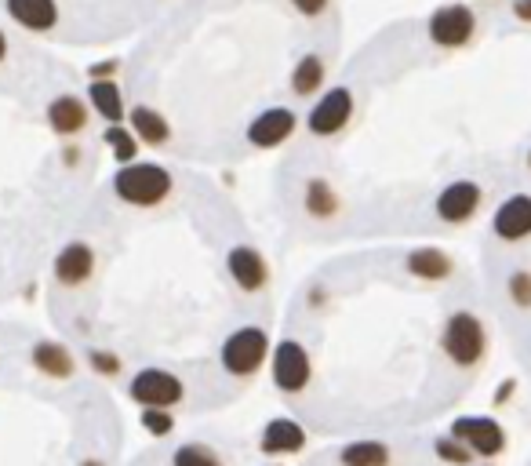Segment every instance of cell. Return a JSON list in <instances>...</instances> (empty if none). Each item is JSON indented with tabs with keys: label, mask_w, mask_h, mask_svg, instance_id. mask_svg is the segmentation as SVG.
Segmentation results:
<instances>
[{
	"label": "cell",
	"mask_w": 531,
	"mask_h": 466,
	"mask_svg": "<svg viewBox=\"0 0 531 466\" xmlns=\"http://www.w3.org/2000/svg\"><path fill=\"white\" fill-rule=\"evenodd\" d=\"M102 142L110 146L113 161H117V164H131V161H139L142 142L135 139V132H131L128 124H106V132H102Z\"/></svg>",
	"instance_id": "obj_24"
},
{
	"label": "cell",
	"mask_w": 531,
	"mask_h": 466,
	"mask_svg": "<svg viewBox=\"0 0 531 466\" xmlns=\"http://www.w3.org/2000/svg\"><path fill=\"white\" fill-rule=\"evenodd\" d=\"M270 466H277V463H270Z\"/></svg>",
	"instance_id": "obj_39"
},
{
	"label": "cell",
	"mask_w": 531,
	"mask_h": 466,
	"mask_svg": "<svg viewBox=\"0 0 531 466\" xmlns=\"http://www.w3.org/2000/svg\"><path fill=\"white\" fill-rule=\"evenodd\" d=\"M524 164H528V168H531V150H528V157H524Z\"/></svg>",
	"instance_id": "obj_37"
},
{
	"label": "cell",
	"mask_w": 531,
	"mask_h": 466,
	"mask_svg": "<svg viewBox=\"0 0 531 466\" xmlns=\"http://www.w3.org/2000/svg\"><path fill=\"white\" fill-rule=\"evenodd\" d=\"M128 128L135 132V139L142 146H153V150H161L171 142V124L161 110H153V106H131L128 110Z\"/></svg>",
	"instance_id": "obj_20"
},
{
	"label": "cell",
	"mask_w": 531,
	"mask_h": 466,
	"mask_svg": "<svg viewBox=\"0 0 531 466\" xmlns=\"http://www.w3.org/2000/svg\"><path fill=\"white\" fill-rule=\"evenodd\" d=\"M426 37L444 51H459L477 37V15L470 4H441L426 22Z\"/></svg>",
	"instance_id": "obj_7"
},
{
	"label": "cell",
	"mask_w": 531,
	"mask_h": 466,
	"mask_svg": "<svg viewBox=\"0 0 531 466\" xmlns=\"http://www.w3.org/2000/svg\"><path fill=\"white\" fill-rule=\"evenodd\" d=\"M226 274L237 284V292L244 295H259L270 284V263L255 244H233L226 252Z\"/></svg>",
	"instance_id": "obj_11"
},
{
	"label": "cell",
	"mask_w": 531,
	"mask_h": 466,
	"mask_svg": "<svg viewBox=\"0 0 531 466\" xmlns=\"http://www.w3.org/2000/svg\"><path fill=\"white\" fill-rule=\"evenodd\" d=\"M88 368L99 379H117V375L124 372V361L113 350H102V346H95V350H88Z\"/></svg>",
	"instance_id": "obj_28"
},
{
	"label": "cell",
	"mask_w": 531,
	"mask_h": 466,
	"mask_svg": "<svg viewBox=\"0 0 531 466\" xmlns=\"http://www.w3.org/2000/svg\"><path fill=\"white\" fill-rule=\"evenodd\" d=\"M295 128H299V113L291 110V106H270V110L251 117L248 128H244V139L255 150H277V146H284L295 135Z\"/></svg>",
	"instance_id": "obj_10"
},
{
	"label": "cell",
	"mask_w": 531,
	"mask_h": 466,
	"mask_svg": "<svg viewBox=\"0 0 531 466\" xmlns=\"http://www.w3.org/2000/svg\"><path fill=\"white\" fill-rule=\"evenodd\" d=\"M95 266H99V255L88 241H70L62 244L55 263H51V274L62 288H84V284L95 277Z\"/></svg>",
	"instance_id": "obj_12"
},
{
	"label": "cell",
	"mask_w": 531,
	"mask_h": 466,
	"mask_svg": "<svg viewBox=\"0 0 531 466\" xmlns=\"http://www.w3.org/2000/svg\"><path fill=\"white\" fill-rule=\"evenodd\" d=\"M513 394H517V383H513V379H506V383L495 386V397H491V405L502 408V405H506V401H510Z\"/></svg>",
	"instance_id": "obj_32"
},
{
	"label": "cell",
	"mask_w": 531,
	"mask_h": 466,
	"mask_svg": "<svg viewBox=\"0 0 531 466\" xmlns=\"http://www.w3.org/2000/svg\"><path fill=\"white\" fill-rule=\"evenodd\" d=\"M88 106L99 113L106 124H124L128 121V106H124L121 84L106 77V81H88Z\"/></svg>",
	"instance_id": "obj_21"
},
{
	"label": "cell",
	"mask_w": 531,
	"mask_h": 466,
	"mask_svg": "<svg viewBox=\"0 0 531 466\" xmlns=\"http://www.w3.org/2000/svg\"><path fill=\"white\" fill-rule=\"evenodd\" d=\"M11 22L30 33H48L59 26V4L55 0H4Z\"/></svg>",
	"instance_id": "obj_18"
},
{
	"label": "cell",
	"mask_w": 531,
	"mask_h": 466,
	"mask_svg": "<svg viewBox=\"0 0 531 466\" xmlns=\"http://www.w3.org/2000/svg\"><path fill=\"white\" fill-rule=\"evenodd\" d=\"M324 77H328V66H324V55L310 51V55H302L295 66H291V95H299V99H310L324 88Z\"/></svg>",
	"instance_id": "obj_22"
},
{
	"label": "cell",
	"mask_w": 531,
	"mask_h": 466,
	"mask_svg": "<svg viewBox=\"0 0 531 466\" xmlns=\"http://www.w3.org/2000/svg\"><path fill=\"white\" fill-rule=\"evenodd\" d=\"M44 117H48V128L59 139H73L81 135L91 121V106L81 95H55V99L44 106Z\"/></svg>",
	"instance_id": "obj_15"
},
{
	"label": "cell",
	"mask_w": 531,
	"mask_h": 466,
	"mask_svg": "<svg viewBox=\"0 0 531 466\" xmlns=\"http://www.w3.org/2000/svg\"><path fill=\"white\" fill-rule=\"evenodd\" d=\"M506 295L517 310H531V270H513L506 277Z\"/></svg>",
	"instance_id": "obj_29"
},
{
	"label": "cell",
	"mask_w": 531,
	"mask_h": 466,
	"mask_svg": "<svg viewBox=\"0 0 531 466\" xmlns=\"http://www.w3.org/2000/svg\"><path fill=\"white\" fill-rule=\"evenodd\" d=\"M441 350L455 368H477L488 354V328L473 310H455L441 328Z\"/></svg>",
	"instance_id": "obj_3"
},
{
	"label": "cell",
	"mask_w": 531,
	"mask_h": 466,
	"mask_svg": "<svg viewBox=\"0 0 531 466\" xmlns=\"http://www.w3.org/2000/svg\"><path fill=\"white\" fill-rule=\"evenodd\" d=\"M8 59V37H4V30H0V62Z\"/></svg>",
	"instance_id": "obj_35"
},
{
	"label": "cell",
	"mask_w": 531,
	"mask_h": 466,
	"mask_svg": "<svg viewBox=\"0 0 531 466\" xmlns=\"http://www.w3.org/2000/svg\"><path fill=\"white\" fill-rule=\"evenodd\" d=\"M470 448L473 459H499L506 452V426L495 416H459L448 430Z\"/></svg>",
	"instance_id": "obj_8"
},
{
	"label": "cell",
	"mask_w": 531,
	"mask_h": 466,
	"mask_svg": "<svg viewBox=\"0 0 531 466\" xmlns=\"http://www.w3.org/2000/svg\"><path fill=\"white\" fill-rule=\"evenodd\" d=\"M513 19L524 22V26H531V0H513Z\"/></svg>",
	"instance_id": "obj_33"
},
{
	"label": "cell",
	"mask_w": 531,
	"mask_h": 466,
	"mask_svg": "<svg viewBox=\"0 0 531 466\" xmlns=\"http://www.w3.org/2000/svg\"><path fill=\"white\" fill-rule=\"evenodd\" d=\"M117 70H121V62H117V59L95 62V66L88 70V81H106V77H113Z\"/></svg>",
	"instance_id": "obj_31"
},
{
	"label": "cell",
	"mask_w": 531,
	"mask_h": 466,
	"mask_svg": "<svg viewBox=\"0 0 531 466\" xmlns=\"http://www.w3.org/2000/svg\"><path fill=\"white\" fill-rule=\"evenodd\" d=\"M481 204H484L481 183H473V179H451L433 197V212H437V219L444 226H466L470 219H477Z\"/></svg>",
	"instance_id": "obj_9"
},
{
	"label": "cell",
	"mask_w": 531,
	"mask_h": 466,
	"mask_svg": "<svg viewBox=\"0 0 531 466\" xmlns=\"http://www.w3.org/2000/svg\"><path fill=\"white\" fill-rule=\"evenodd\" d=\"M62 164H66V168H77V164H81V146H62Z\"/></svg>",
	"instance_id": "obj_34"
},
{
	"label": "cell",
	"mask_w": 531,
	"mask_h": 466,
	"mask_svg": "<svg viewBox=\"0 0 531 466\" xmlns=\"http://www.w3.org/2000/svg\"><path fill=\"white\" fill-rule=\"evenodd\" d=\"M481 466H495V463H491V459H484V463Z\"/></svg>",
	"instance_id": "obj_38"
},
{
	"label": "cell",
	"mask_w": 531,
	"mask_h": 466,
	"mask_svg": "<svg viewBox=\"0 0 531 466\" xmlns=\"http://www.w3.org/2000/svg\"><path fill=\"white\" fill-rule=\"evenodd\" d=\"M139 423L150 437H171V430H175V416H171V408H142Z\"/></svg>",
	"instance_id": "obj_27"
},
{
	"label": "cell",
	"mask_w": 531,
	"mask_h": 466,
	"mask_svg": "<svg viewBox=\"0 0 531 466\" xmlns=\"http://www.w3.org/2000/svg\"><path fill=\"white\" fill-rule=\"evenodd\" d=\"M404 270H408L415 281L441 284L455 277V259H451V252L437 248V244H422V248H411V252L404 255Z\"/></svg>",
	"instance_id": "obj_16"
},
{
	"label": "cell",
	"mask_w": 531,
	"mask_h": 466,
	"mask_svg": "<svg viewBox=\"0 0 531 466\" xmlns=\"http://www.w3.org/2000/svg\"><path fill=\"white\" fill-rule=\"evenodd\" d=\"M175 190V179L164 164L157 161H131L121 164L113 175V197L131 208H157Z\"/></svg>",
	"instance_id": "obj_1"
},
{
	"label": "cell",
	"mask_w": 531,
	"mask_h": 466,
	"mask_svg": "<svg viewBox=\"0 0 531 466\" xmlns=\"http://www.w3.org/2000/svg\"><path fill=\"white\" fill-rule=\"evenodd\" d=\"M270 350H273V339L266 328L241 325L222 339L219 365H222V372L233 375V379H251V375H259L262 365L270 361Z\"/></svg>",
	"instance_id": "obj_2"
},
{
	"label": "cell",
	"mask_w": 531,
	"mask_h": 466,
	"mask_svg": "<svg viewBox=\"0 0 531 466\" xmlns=\"http://www.w3.org/2000/svg\"><path fill=\"white\" fill-rule=\"evenodd\" d=\"M339 466H393V448L375 437H357L339 448Z\"/></svg>",
	"instance_id": "obj_23"
},
{
	"label": "cell",
	"mask_w": 531,
	"mask_h": 466,
	"mask_svg": "<svg viewBox=\"0 0 531 466\" xmlns=\"http://www.w3.org/2000/svg\"><path fill=\"white\" fill-rule=\"evenodd\" d=\"M171 466H226V459H222L211 445L186 441V445H179L171 452Z\"/></svg>",
	"instance_id": "obj_25"
},
{
	"label": "cell",
	"mask_w": 531,
	"mask_h": 466,
	"mask_svg": "<svg viewBox=\"0 0 531 466\" xmlns=\"http://www.w3.org/2000/svg\"><path fill=\"white\" fill-rule=\"evenodd\" d=\"M433 456L441 459L444 466H473V452L466 445H462L459 437H433Z\"/></svg>",
	"instance_id": "obj_26"
},
{
	"label": "cell",
	"mask_w": 531,
	"mask_h": 466,
	"mask_svg": "<svg viewBox=\"0 0 531 466\" xmlns=\"http://www.w3.org/2000/svg\"><path fill=\"white\" fill-rule=\"evenodd\" d=\"M491 233L502 244H521L531 237V193H510L491 215Z\"/></svg>",
	"instance_id": "obj_13"
},
{
	"label": "cell",
	"mask_w": 531,
	"mask_h": 466,
	"mask_svg": "<svg viewBox=\"0 0 531 466\" xmlns=\"http://www.w3.org/2000/svg\"><path fill=\"white\" fill-rule=\"evenodd\" d=\"M331 0H291V8L299 11L302 19H317V15H324L328 11Z\"/></svg>",
	"instance_id": "obj_30"
},
{
	"label": "cell",
	"mask_w": 531,
	"mask_h": 466,
	"mask_svg": "<svg viewBox=\"0 0 531 466\" xmlns=\"http://www.w3.org/2000/svg\"><path fill=\"white\" fill-rule=\"evenodd\" d=\"M30 365L44 375V379H55V383H66L77 372V357L66 343L59 339H37L30 350Z\"/></svg>",
	"instance_id": "obj_17"
},
{
	"label": "cell",
	"mask_w": 531,
	"mask_h": 466,
	"mask_svg": "<svg viewBox=\"0 0 531 466\" xmlns=\"http://www.w3.org/2000/svg\"><path fill=\"white\" fill-rule=\"evenodd\" d=\"M302 212L317 219V223H328L335 215L342 212V197L339 190L324 179V175H310L306 183H302Z\"/></svg>",
	"instance_id": "obj_19"
},
{
	"label": "cell",
	"mask_w": 531,
	"mask_h": 466,
	"mask_svg": "<svg viewBox=\"0 0 531 466\" xmlns=\"http://www.w3.org/2000/svg\"><path fill=\"white\" fill-rule=\"evenodd\" d=\"M353 113H357V99H353L350 88L346 84L328 88V92L317 95V102L306 113V132L313 139H335V135H342L350 128Z\"/></svg>",
	"instance_id": "obj_5"
},
{
	"label": "cell",
	"mask_w": 531,
	"mask_h": 466,
	"mask_svg": "<svg viewBox=\"0 0 531 466\" xmlns=\"http://www.w3.org/2000/svg\"><path fill=\"white\" fill-rule=\"evenodd\" d=\"M273 357V386L281 390V394L288 397H299L310 390L313 383V357L310 350H306V343L302 339H281V343H273L270 350Z\"/></svg>",
	"instance_id": "obj_4"
},
{
	"label": "cell",
	"mask_w": 531,
	"mask_h": 466,
	"mask_svg": "<svg viewBox=\"0 0 531 466\" xmlns=\"http://www.w3.org/2000/svg\"><path fill=\"white\" fill-rule=\"evenodd\" d=\"M81 466H106L102 459H81Z\"/></svg>",
	"instance_id": "obj_36"
},
{
	"label": "cell",
	"mask_w": 531,
	"mask_h": 466,
	"mask_svg": "<svg viewBox=\"0 0 531 466\" xmlns=\"http://www.w3.org/2000/svg\"><path fill=\"white\" fill-rule=\"evenodd\" d=\"M310 434H306V426L295 423L288 416H273L270 423L262 426L259 434V452L266 459H284V456H299L302 448H306Z\"/></svg>",
	"instance_id": "obj_14"
},
{
	"label": "cell",
	"mask_w": 531,
	"mask_h": 466,
	"mask_svg": "<svg viewBox=\"0 0 531 466\" xmlns=\"http://www.w3.org/2000/svg\"><path fill=\"white\" fill-rule=\"evenodd\" d=\"M128 397L139 408H175L186 401V383L175 372H168V368L150 365L131 375Z\"/></svg>",
	"instance_id": "obj_6"
}]
</instances>
